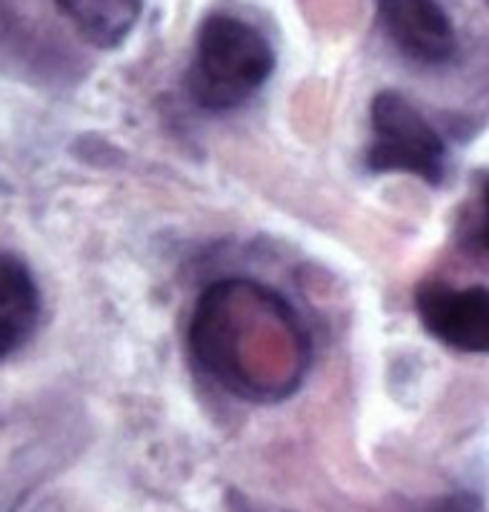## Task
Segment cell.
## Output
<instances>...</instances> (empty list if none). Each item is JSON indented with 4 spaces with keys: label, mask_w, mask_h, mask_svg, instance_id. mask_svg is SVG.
<instances>
[{
    "label": "cell",
    "mask_w": 489,
    "mask_h": 512,
    "mask_svg": "<svg viewBox=\"0 0 489 512\" xmlns=\"http://www.w3.org/2000/svg\"><path fill=\"white\" fill-rule=\"evenodd\" d=\"M189 349L221 390L249 404L289 398L309 367V335L298 312L249 278H224L201 292Z\"/></svg>",
    "instance_id": "6da1fadb"
},
{
    "label": "cell",
    "mask_w": 489,
    "mask_h": 512,
    "mask_svg": "<svg viewBox=\"0 0 489 512\" xmlns=\"http://www.w3.org/2000/svg\"><path fill=\"white\" fill-rule=\"evenodd\" d=\"M275 72V49L266 35L235 15H209L195 38L186 86L209 112L244 106Z\"/></svg>",
    "instance_id": "7a4b0ae2"
},
{
    "label": "cell",
    "mask_w": 489,
    "mask_h": 512,
    "mask_svg": "<svg viewBox=\"0 0 489 512\" xmlns=\"http://www.w3.org/2000/svg\"><path fill=\"white\" fill-rule=\"evenodd\" d=\"M369 126L367 166L372 172H404L432 186L444 184L449 169L447 141L407 95L395 89L378 92L369 103Z\"/></svg>",
    "instance_id": "3957f363"
},
{
    "label": "cell",
    "mask_w": 489,
    "mask_h": 512,
    "mask_svg": "<svg viewBox=\"0 0 489 512\" xmlns=\"http://www.w3.org/2000/svg\"><path fill=\"white\" fill-rule=\"evenodd\" d=\"M415 312L429 335L469 355H489V289L424 284L415 292Z\"/></svg>",
    "instance_id": "277c9868"
},
{
    "label": "cell",
    "mask_w": 489,
    "mask_h": 512,
    "mask_svg": "<svg viewBox=\"0 0 489 512\" xmlns=\"http://www.w3.org/2000/svg\"><path fill=\"white\" fill-rule=\"evenodd\" d=\"M389 41L407 58L444 66L458 55V32L438 0H375Z\"/></svg>",
    "instance_id": "5b68a950"
},
{
    "label": "cell",
    "mask_w": 489,
    "mask_h": 512,
    "mask_svg": "<svg viewBox=\"0 0 489 512\" xmlns=\"http://www.w3.org/2000/svg\"><path fill=\"white\" fill-rule=\"evenodd\" d=\"M41 289L18 255L0 252V361L15 355L41 324Z\"/></svg>",
    "instance_id": "8992f818"
},
{
    "label": "cell",
    "mask_w": 489,
    "mask_h": 512,
    "mask_svg": "<svg viewBox=\"0 0 489 512\" xmlns=\"http://www.w3.org/2000/svg\"><path fill=\"white\" fill-rule=\"evenodd\" d=\"M61 15L78 29L83 41L112 49L138 26L146 0H55Z\"/></svg>",
    "instance_id": "52a82bcc"
},
{
    "label": "cell",
    "mask_w": 489,
    "mask_h": 512,
    "mask_svg": "<svg viewBox=\"0 0 489 512\" xmlns=\"http://www.w3.org/2000/svg\"><path fill=\"white\" fill-rule=\"evenodd\" d=\"M478 244L489 249V175L481 186V221H478Z\"/></svg>",
    "instance_id": "ba28073f"
}]
</instances>
